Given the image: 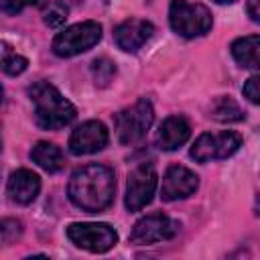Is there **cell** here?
Segmentation results:
<instances>
[{
	"mask_svg": "<svg viewBox=\"0 0 260 260\" xmlns=\"http://www.w3.org/2000/svg\"><path fill=\"white\" fill-rule=\"evenodd\" d=\"M110 136H108V128L104 122L100 120H87L83 124H79L71 136H69V152L75 156L81 154H93L102 148H106Z\"/></svg>",
	"mask_w": 260,
	"mask_h": 260,
	"instance_id": "10",
	"label": "cell"
},
{
	"mask_svg": "<svg viewBox=\"0 0 260 260\" xmlns=\"http://www.w3.org/2000/svg\"><path fill=\"white\" fill-rule=\"evenodd\" d=\"M230 51L238 65H242L246 69H258V65H260V37L258 35L236 39L232 43Z\"/></svg>",
	"mask_w": 260,
	"mask_h": 260,
	"instance_id": "15",
	"label": "cell"
},
{
	"mask_svg": "<svg viewBox=\"0 0 260 260\" xmlns=\"http://www.w3.org/2000/svg\"><path fill=\"white\" fill-rule=\"evenodd\" d=\"M199 187V177L183 167V165H173L167 169L162 177V187H160V197L165 201H177L193 195Z\"/></svg>",
	"mask_w": 260,
	"mask_h": 260,
	"instance_id": "11",
	"label": "cell"
},
{
	"mask_svg": "<svg viewBox=\"0 0 260 260\" xmlns=\"http://www.w3.org/2000/svg\"><path fill=\"white\" fill-rule=\"evenodd\" d=\"M67 14H69L67 4L61 2V0H53V2H49V4L45 6V10H43V20H45L47 26L59 28V26L67 20Z\"/></svg>",
	"mask_w": 260,
	"mask_h": 260,
	"instance_id": "20",
	"label": "cell"
},
{
	"mask_svg": "<svg viewBox=\"0 0 260 260\" xmlns=\"http://www.w3.org/2000/svg\"><path fill=\"white\" fill-rule=\"evenodd\" d=\"M213 2H217V4H232V2H236V0H213Z\"/></svg>",
	"mask_w": 260,
	"mask_h": 260,
	"instance_id": "25",
	"label": "cell"
},
{
	"mask_svg": "<svg viewBox=\"0 0 260 260\" xmlns=\"http://www.w3.org/2000/svg\"><path fill=\"white\" fill-rule=\"evenodd\" d=\"M20 236H22V223L18 219L6 217L0 221V246H8Z\"/></svg>",
	"mask_w": 260,
	"mask_h": 260,
	"instance_id": "21",
	"label": "cell"
},
{
	"mask_svg": "<svg viewBox=\"0 0 260 260\" xmlns=\"http://www.w3.org/2000/svg\"><path fill=\"white\" fill-rule=\"evenodd\" d=\"M67 238L81 250L102 254L116 246L118 234L108 223H95V221H77L67 228Z\"/></svg>",
	"mask_w": 260,
	"mask_h": 260,
	"instance_id": "6",
	"label": "cell"
},
{
	"mask_svg": "<svg viewBox=\"0 0 260 260\" xmlns=\"http://www.w3.org/2000/svg\"><path fill=\"white\" fill-rule=\"evenodd\" d=\"M91 75H93L95 85L106 87V85L114 79V75H116V65H114V61H110L108 57H98V59L91 63Z\"/></svg>",
	"mask_w": 260,
	"mask_h": 260,
	"instance_id": "19",
	"label": "cell"
},
{
	"mask_svg": "<svg viewBox=\"0 0 260 260\" xmlns=\"http://www.w3.org/2000/svg\"><path fill=\"white\" fill-rule=\"evenodd\" d=\"M152 32H154L152 22L142 20V18H128L116 26L114 41H116L118 49H122L126 53H136L138 49H142L148 43Z\"/></svg>",
	"mask_w": 260,
	"mask_h": 260,
	"instance_id": "12",
	"label": "cell"
},
{
	"mask_svg": "<svg viewBox=\"0 0 260 260\" xmlns=\"http://www.w3.org/2000/svg\"><path fill=\"white\" fill-rule=\"evenodd\" d=\"M35 104V122L43 130H59L75 120V106L51 83L37 81L28 87Z\"/></svg>",
	"mask_w": 260,
	"mask_h": 260,
	"instance_id": "2",
	"label": "cell"
},
{
	"mask_svg": "<svg viewBox=\"0 0 260 260\" xmlns=\"http://www.w3.org/2000/svg\"><path fill=\"white\" fill-rule=\"evenodd\" d=\"M244 95L252 102V104H258L260 102V77L258 75H252L246 83H244Z\"/></svg>",
	"mask_w": 260,
	"mask_h": 260,
	"instance_id": "23",
	"label": "cell"
},
{
	"mask_svg": "<svg viewBox=\"0 0 260 260\" xmlns=\"http://www.w3.org/2000/svg\"><path fill=\"white\" fill-rule=\"evenodd\" d=\"M191 136V126L183 116H169L156 130L154 142L162 150H177Z\"/></svg>",
	"mask_w": 260,
	"mask_h": 260,
	"instance_id": "14",
	"label": "cell"
},
{
	"mask_svg": "<svg viewBox=\"0 0 260 260\" xmlns=\"http://www.w3.org/2000/svg\"><path fill=\"white\" fill-rule=\"evenodd\" d=\"M179 230H181V223L177 219L162 215V213H152L134 223V228L130 232V242L138 244V246L156 244V242L175 238L179 234Z\"/></svg>",
	"mask_w": 260,
	"mask_h": 260,
	"instance_id": "9",
	"label": "cell"
},
{
	"mask_svg": "<svg viewBox=\"0 0 260 260\" xmlns=\"http://www.w3.org/2000/svg\"><path fill=\"white\" fill-rule=\"evenodd\" d=\"M156 185H158V177L150 162H142L134 167L128 175V185H126V197H124L126 209L128 211L144 209L152 201Z\"/></svg>",
	"mask_w": 260,
	"mask_h": 260,
	"instance_id": "8",
	"label": "cell"
},
{
	"mask_svg": "<svg viewBox=\"0 0 260 260\" xmlns=\"http://www.w3.org/2000/svg\"><path fill=\"white\" fill-rule=\"evenodd\" d=\"M30 158H32V162H37L43 171H47V173H57V171H61L63 169V165H65V156H63V152H61V148L57 146V144H53V142H37L35 146H32V150H30Z\"/></svg>",
	"mask_w": 260,
	"mask_h": 260,
	"instance_id": "16",
	"label": "cell"
},
{
	"mask_svg": "<svg viewBox=\"0 0 260 260\" xmlns=\"http://www.w3.org/2000/svg\"><path fill=\"white\" fill-rule=\"evenodd\" d=\"M2 95H4V91H2V85H0V102H2Z\"/></svg>",
	"mask_w": 260,
	"mask_h": 260,
	"instance_id": "27",
	"label": "cell"
},
{
	"mask_svg": "<svg viewBox=\"0 0 260 260\" xmlns=\"http://www.w3.org/2000/svg\"><path fill=\"white\" fill-rule=\"evenodd\" d=\"M6 191H8L10 201H14L18 205H28L37 199V195L41 191V179L37 173L28 171V169H18L8 177Z\"/></svg>",
	"mask_w": 260,
	"mask_h": 260,
	"instance_id": "13",
	"label": "cell"
},
{
	"mask_svg": "<svg viewBox=\"0 0 260 260\" xmlns=\"http://www.w3.org/2000/svg\"><path fill=\"white\" fill-rule=\"evenodd\" d=\"M169 22L177 35L185 39H195V37H203L211 28L213 18L209 8L199 2L173 0L169 6Z\"/></svg>",
	"mask_w": 260,
	"mask_h": 260,
	"instance_id": "3",
	"label": "cell"
},
{
	"mask_svg": "<svg viewBox=\"0 0 260 260\" xmlns=\"http://www.w3.org/2000/svg\"><path fill=\"white\" fill-rule=\"evenodd\" d=\"M100 39H102V24L95 20H83L67 26L53 39V53L57 57H75L95 47Z\"/></svg>",
	"mask_w": 260,
	"mask_h": 260,
	"instance_id": "4",
	"label": "cell"
},
{
	"mask_svg": "<svg viewBox=\"0 0 260 260\" xmlns=\"http://www.w3.org/2000/svg\"><path fill=\"white\" fill-rule=\"evenodd\" d=\"M41 0H0V10L4 14H18L28 6H37Z\"/></svg>",
	"mask_w": 260,
	"mask_h": 260,
	"instance_id": "22",
	"label": "cell"
},
{
	"mask_svg": "<svg viewBox=\"0 0 260 260\" xmlns=\"http://www.w3.org/2000/svg\"><path fill=\"white\" fill-rule=\"evenodd\" d=\"M258 4H260V0H248V4H246V12H248V16L254 22L260 20V8H258Z\"/></svg>",
	"mask_w": 260,
	"mask_h": 260,
	"instance_id": "24",
	"label": "cell"
},
{
	"mask_svg": "<svg viewBox=\"0 0 260 260\" xmlns=\"http://www.w3.org/2000/svg\"><path fill=\"white\" fill-rule=\"evenodd\" d=\"M152 122H154L152 104L146 98H140L130 108H124L116 116V130H118L120 142L130 144V146L140 142L146 136V132L150 130Z\"/></svg>",
	"mask_w": 260,
	"mask_h": 260,
	"instance_id": "5",
	"label": "cell"
},
{
	"mask_svg": "<svg viewBox=\"0 0 260 260\" xmlns=\"http://www.w3.org/2000/svg\"><path fill=\"white\" fill-rule=\"evenodd\" d=\"M69 2H71V4H81L83 0H69Z\"/></svg>",
	"mask_w": 260,
	"mask_h": 260,
	"instance_id": "26",
	"label": "cell"
},
{
	"mask_svg": "<svg viewBox=\"0 0 260 260\" xmlns=\"http://www.w3.org/2000/svg\"><path fill=\"white\" fill-rule=\"evenodd\" d=\"M26 67H28V59L16 53V49L6 41H0V71L14 77V75H20Z\"/></svg>",
	"mask_w": 260,
	"mask_h": 260,
	"instance_id": "17",
	"label": "cell"
},
{
	"mask_svg": "<svg viewBox=\"0 0 260 260\" xmlns=\"http://www.w3.org/2000/svg\"><path fill=\"white\" fill-rule=\"evenodd\" d=\"M240 146H242V136L238 132H232V130L205 132L193 142L189 154L197 162H209V160L232 156Z\"/></svg>",
	"mask_w": 260,
	"mask_h": 260,
	"instance_id": "7",
	"label": "cell"
},
{
	"mask_svg": "<svg viewBox=\"0 0 260 260\" xmlns=\"http://www.w3.org/2000/svg\"><path fill=\"white\" fill-rule=\"evenodd\" d=\"M211 118L217 120V122H223V124H232V122H240L244 120V112L242 108L232 100V98H217L213 104H211Z\"/></svg>",
	"mask_w": 260,
	"mask_h": 260,
	"instance_id": "18",
	"label": "cell"
},
{
	"mask_svg": "<svg viewBox=\"0 0 260 260\" xmlns=\"http://www.w3.org/2000/svg\"><path fill=\"white\" fill-rule=\"evenodd\" d=\"M114 191H116L114 171L98 162L75 169L67 185L69 201L87 213H98L110 207V203L114 201Z\"/></svg>",
	"mask_w": 260,
	"mask_h": 260,
	"instance_id": "1",
	"label": "cell"
}]
</instances>
